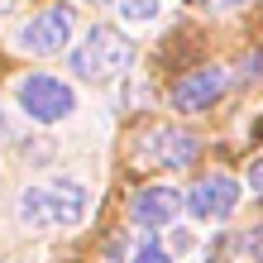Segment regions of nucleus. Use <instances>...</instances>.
<instances>
[{
	"instance_id": "nucleus-14",
	"label": "nucleus",
	"mask_w": 263,
	"mask_h": 263,
	"mask_svg": "<svg viewBox=\"0 0 263 263\" xmlns=\"http://www.w3.org/2000/svg\"><path fill=\"white\" fill-rule=\"evenodd\" d=\"M14 10V0H0V14H10Z\"/></svg>"
},
{
	"instance_id": "nucleus-11",
	"label": "nucleus",
	"mask_w": 263,
	"mask_h": 263,
	"mask_svg": "<svg viewBox=\"0 0 263 263\" xmlns=\"http://www.w3.org/2000/svg\"><path fill=\"white\" fill-rule=\"evenodd\" d=\"M249 192H254V196H263V158L249 167Z\"/></svg>"
},
{
	"instance_id": "nucleus-9",
	"label": "nucleus",
	"mask_w": 263,
	"mask_h": 263,
	"mask_svg": "<svg viewBox=\"0 0 263 263\" xmlns=\"http://www.w3.org/2000/svg\"><path fill=\"white\" fill-rule=\"evenodd\" d=\"M115 5H120V20L125 24H153L158 10H163V0H115Z\"/></svg>"
},
{
	"instance_id": "nucleus-12",
	"label": "nucleus",
	"mask_w": 263,
	"mask_h": 263,
	"mask_svg": "<svg viewBox=\"0 0 263 263\" xmlns=\"http://www.w3.org/2000/svg\"><path fill=\"white\" fill-rule=\"evenodd\" d=\"M206 10H239V5H249V0H201Z\"/></svg>"
},
{
	"instance_id": "nucleus-15",
	"label": "nucleus",
	"mask_w": 263,
	"mask_h": 263,
	"mask_svg": "<svg viewBox=\"0 0 263 263\" xmlns=\"http://www.w3.org/2000/svg\"><path fill=\"white\" fill-rule=\"evenodd\" d=\"M0 139H5V110H0Z\"/></svg>"
},
{
	"instance_id": "nucleus-4",
	"label": "nucleus",
	"mask_w": 263,
	"mask_h": 263,
	"mask_svg": "<svg viewBox=\"0 0 263 263\" xmlns=\"http://www.w3.org/2000/svg\"><path fill=\"white\" fill-rule=\"evenodd\" d=\"M72 34H77V10L72 5H53V10H39L34 20L20 29L14 43H20L24 53H34V58H53V53L72 48Z\"/></svg>"
},
{
	"instance_id": "nucleus-16",
	"label": "nucleus",
	"mask_w": 263,
	"mask_h": 263,
	"mask_svg": "<svg viewBox=\"0 0 263 263\" xmlns=\"http://www.w3.org/2000/svg\"><path fill=\"white\" fill-rule=\"evenodd\" d=\"M91 5H105V0H91Z\"/></svg>"
},
{
	"instance_id": "nucleus-8",
	"label": "nucleus",
	"mask_w": 263,
	"mask_h": 263,
	"mask_svg": "<svg viewBox=\"0 0 263 263\" xmlns=\"http://www.w3.org/2000/svg\"><path fill=\"white\" fill-rule=\"evenodd\" d=\"M225 86H230V72H225V67L187 72V77L173 86V105H177V110H211V105L225 96Z\"/></svg>"
},
{
	"instance_id": "nucleus-7",
	"label": "nucleus",
	"mask_w": 263,
	"mask_h": 263,
	"mask_svg": "<svg viewBox=\"0 0 263 263\" xmlns=\"http://www.w3.org/2000/svg\"><path fill=\"white\" fill-rule=\"evenodd\" d=\"M182 215V192L177 187H144V192H134V201H129V220L139 225V230H163V225H173Z\"/></svg>"
},
{
	"instance_id": "nucleus-6",
	"label": "nucleus",
	"mask_w": 263,
	"mask_h": 263,
	"mask_svg": "<svg viewBox=\"0 0 263 263\" xmlns=\"http://www.w3.org/2000/svg\"><path fill=\"white\" fill-rule=\"evenodd\" d=\"M139 148H144V158L153 167H192L196 153H201V139L187 134L182 125H153L139 139Z\"/></svg>"
},
{
	"instance_id": "nucleus-13",
	"label": "nucleus",
	"mask_w": 263,
	"mask_h": 263,
	"mask_svg": "<svg viewBox=\"0 0 263 263\" xmlns=\"http://www.w3.org/2000/svg\"><path fill=\"white\" fill-rule=\"evenodd\" d=\"M254 254H258V263H263V230H258V239H254Z\"/></svg>"
},
{
	"instance_id": "nucleus-2",
	"label": "nucleus",
	"mask_w": 263,
	"mask_h": 263,
	"mask_svg": "<svg viewBox=\"0 0 263 263\" xmlns=\"http://www.w3.org/2000/svg\"><path fill=\"white\" fill-rule=\"evenodd\" d=\"M134 67V39L120 29L101 24L82 34V43H72V77H82L91 86H110Z\"/></svg>"
},
{
	"instance_id": "nucleus-3",
	"label": "nucleus",
	"mask_w": 263,
	"mask_h": 263,
	"mask_svg": "<svg viewBox=\"0 0 263 263\" xmlns=\"http://www.w3.org/2000/svg\"><path fill=\"white\" fill-rule=\"evenodd\" d=\"M20 110L34 120V125H63V120L77 110V91L63 77H48V72H34L20 82Z\"/></svg>"
},
{
	"instance_id": "nucleus-1",
	"label": "nucleus",
	"mask_w": 263,
	"mask_h": 263,
	"mask_svg": "<svg viewBox=\"0 0 263 263\" xmlns=\"http://www.w3.org/2000/svg\"><path fill=\"white\" fill-rule=\"evenodd\" d=\"M86 211H91V192L77 177H58L20 192V220L34 230H72L86 220Z\"/></svg>"
},
{
	"instance_id": "nucleus-5",
	"label": "nucleus",
	"mask_w": 263,
	"mask_h": 263,
	"mask_svg": "<svg viewBox=\"0 0 263 263\" xmlns=\"http://www.w3.org/2000/svg\"><path fill=\"white\" fill-rule=\"evenodd\" d=\"M235 206H239V182L230 173L201 177L196 187H187V196H182V211H187L192 220H225Z\"/></svg>"
},
{
	"instance_id": "nucleus-10",
	"label": "nucleus",
	"mask_w": 263,
	"mask_h": 263,
	"mask_svg": "<svg viewBox=\"0 0 263 263\" xmlns=\"http://www.w3.org/2000/svg\"><path fill=\"white\" fill-rule=\"evenodd\" d=\"M129 263H173V254H167L163 244H158V239L148 235V239H139V244H134V254H129Z\"/></svg>"
}]
</instances>
